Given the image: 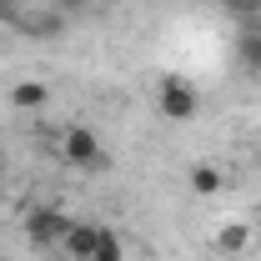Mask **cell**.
<instances>
[{
  "instance_id": "6da1fadb",
  "label": "cell",
  "mask_w": 261,
  "mask_h": 261,
  "mask_svg": "<svg viewBox=\"0 0 261 261\" xmlns=\"http://www.w3.org/2000/svg\"><path fill=\"white\" fill-rule=\"evenodd\" d=\"M61 156L75 171H100L106 166V146H100V136L91 126H65L61 130Z\"/></svg>"
},
{
  "instance_id": "7a4b0ae2",
  "label": "cell",
  "mask_w": 261,
  "mask_h": 261,
  "mask_svg": "<svg viewBox=\"0 0 261 261\" xmlns=\"http://www.w3.org/2000/svg\"><path fill=\"white\" fill-rule=\"evenodd\" d=\"M65 231H70V216H65L61 206H35V211H25V241L40 246V251L61 246Z\"/></svg>"
},
{
  "instance_id": "3957f363",
  "label": "cell",
  "mask_w": 261,
  "mask_h": 261,
  "mask_svg": "<svg viewBox=\"0 0 261 261\" xmlns=\"http://www.w3.org/2000/svg\"><path fill=\"white\" fill-rule=\"evenodd\" d=\"M156 106H161L166 121H191L201 100H196V86H191V81H181V75H166V81H161V96H156Z\"/></svg>"
},
{
  "instance_id": "277c9868",
  "label": "cell",
  "mask_w": 261,
  "mask_h": 261,
  "mask_svg": "<svg viewBox=\"0 0 261 261\" xmlns=\"http://www.w3.org/2000/svg\"><path fill=\"white\" fill-rule=\"evenodd\" d=\"M96 231H100V226H91V221H70L61 251H65L70 261H91V251H96Z\"/></svg>"
},
{
  "instance_id": "5b68a950",
  "label": "cell",
  "mask_w": 261,
  "mask_h": 261,
  "mask_svg": "<svg viewBox=\"0 0 261 261\" xmlns=\"http://www.w3.org/2000/svg\"><path fill=\"white\" fill-rule=\"evenodd\" d=\"M50 106V86L45 81H15L10 86V111H40Z\"/></svg>"
},
{
  "instance_id": "8992f818",
  "label": "cell",
  "mask_w": 261,
  "mask_h": 261,
  "mask_svg": "<svg viewBox=\"0 0 261 261\" xmlns=\"http://www.w3.org/2000/svg\"><path fill=\"white\" fill-rule=\"evenodd\" d=\"M91 261H126V241H121V231L100 226V231H96V251H91Z\"/></svg>"
},
{
  "instance_id": "52a82bcc",
  "label": "cell",
  "mask_w": 261,
  "mask_h": 261,
  "mask_svg": "<svg viewBox=\"0 0 261 261\" xmlns=\"http://www.w3.org/2000/svg\"><path fill=\"white\" fill-rule=\"evenodd\" d=\"M246 246H251V226L231 221V226L216 231V251H246Z\"/></svg>"
},
{
  "instance_id": "ba28073f",
  "label": "cell",
  "mask_w": 261,
  "mask_h": 261,
  "mask_svg": "<svg viewBox=\"0 0 261 261\" xmlns=\"http://www.w3.org/2000/svg\"><path fill=\"white\" fill-rule=\"evenodd\" d=\"M236 61L246 65V70H261V31H241V40H236Z\"/></svg>"
},
{
  "instance_id": "9c48e42d",
  "label": "cell",
  "mask_w": 261,
  "mask_h": 261,
  "mask_svg": "<svg viewBox=\"0 0 261 261\" xmlns=\"http://www.w3.org/2000/svg\"><path fill=\"white\" fill-rule=\"evenodd\" d=\"M226 15L241 25V31H256V20H261V0H226Z\"/></svg>"
},
{
  "instance_id": "30bf717a",
  "label": "cell",
  "mask_w": 261,
  "mask_h": 261,
  "mask_svg": "<svg viewBox=\"0 0 261 261\" xmlns=\"http://www.w3.org/2000/svg\"><path fill=\"white\" fill-rule=\"evenodd\" d=\"M191 191H196V196H216V191H221V171H216V166H206V161L191 166Z\"/></svg>"
},
{
  "instance_id": "8fae6325",
  "label": "cell",
  "mask_w": 261,
  "mask_h": 261,
  "mask_svg": "<svg viewBox=\"0 0 261 261\" xmlns=\"http://www.w3.org/2000/svg\"><path fill=\"white\" fill-rule=\"evenodd\" d=\"M61 10H81V5H91V0H56Z\"/></svg>"
},
{
  "instance_id": "7c38bea8",
  "label": "cell",
  "mask_w": 261,
  "mask_h": 261,
  "mask_svg": "<svg viewBox=\"0 0 261 261\" xmlns=\"http://www.w3.org/2000/svg\"><path fill=\"white\" fill-rule=\"evenodd\" d=\"M0 211H5V186H0Z\"/></svg>"
},
{
  "instance_id": "4fadbf2b",
  "label": "cell",
  "mask_w": 261,
  "mask_h": 261,
  "mask_svg": "<svg viewBox=\"0 0 261 261\" xmlns=\"http://www.w3.org/2000/svg\"><path fill=\"white\" fill-rule=\"evenodd\" d=\"M0 171H5V151H0Z\"/></svg>"
},
{
  "instance_id": "5bb4252c",
  "label": "cell",
  "mask_w": 261,
  "mask_h": 261,
  "mask_svg": "<svg viewBox=\"0 0 261 261\" xmlns=\"http://www.w3.org/2000/svg\"><path fill=\"white\" fill-rule=\"evenodd\" d=\"M100 5H116V0H100Z\"/></svg>"
}]
</instances>
